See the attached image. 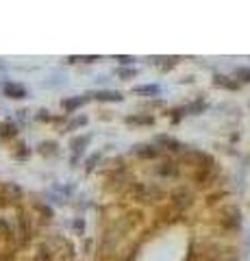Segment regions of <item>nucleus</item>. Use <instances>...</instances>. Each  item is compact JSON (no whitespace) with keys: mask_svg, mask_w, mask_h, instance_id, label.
Masks as SVG:
<instances>
[{"mask_svg":"<svg viewBox=\"0 0 250 261\" xmlns=\"http://www.w3.org/2000/svg\"><path fill=\"white\" fill-rule=\"evenodd\" d=\"M4 94H7L9 98H24L27 96V90H24L22 85H18V83H7V85H4Z\"/></svg>","mask_w":250,"mask_h":261,"instance_id":"f257e3e1","label":"nucleus"},{"mask_svg":"<svg viewBox=\"0 0 250 261\" xmlns=\"http://www.w3.org/2000/svg\"><path fill=\"white\" fill-rule=\"evenodd\" d=\"M135 92H137V94H148V96H157L161 90H159V85H139V87H135Z\"/></svg>","mask_w":250,"mask_h":261,"instance_id":"f03ea898","label":"nucleus"},{"mask_svg":"<svg viewBox=\"0 0 250 261\" xmlns=\"http://www.w3.org/2000/svg\"><path fill=\"white\" fill-rule=\"evenodd\" d=\"M96 98L98 100H122V96L118 92H98Z\"/></svg>","mask_w":250,"mask_h":261,"instance_id":"7ed1b4c3","label":"nucleus"},{"mask_svg":"<svg viewBox=\"0 0 250 261\" xmlns=\"http://www.w3.org/2000/svg\"><path fill=\"white\" fill-rule=\"evenodd\" d=\"M85 100H87V98H81V96H79V98H72V100H65V102H63V107L67 109V111H74V109L81 107V104L85 102Z\"/></svg>","mask_w":250,"mask_h":261,"instance_id":"20e7f679","label":"nucleus"},{"mask_svg":"<svg viewBox=\"0 0 250 261\" xmlns=\"http://www.w3.org/2000/svg\"><path fill=\"white\" fill-rule=\"evenodd\" d=\"M87 139L90 137H83V139H76V142H72V146H74V150H79V146H85Z\"/></svg>","mask_w":250,"mask_h":261,"instance_id":"39448f33","label":"nucleus"},{"mask_svg":"<svg viewBox=\"0 0 250 261\" xmlns=\"http://www.w3.org/2000/svg\"><path fill=\"white\" fill-rule=\"evenodd\" d=\"M237 74H239V76H244L246 81H250V70H248V67H242V70H237Z\"/></svg>","mask_w":250,"mask_h":261,"instance_id":"423d86ee","label":"nucleus"},{"mask_svg":"<svg viewBox=\"0 0 250 261\" xmlns=\"http://www.w3.org/2000/svg\"><path fill=\"white\" fill-rule=\"evenodd\" d=\"M81 124H85V118H76L74 122L70 124V129H76V127H81Z\"/></svg>","mask_w":250,"mask_h":261,"instance_id":"0eeeda50","label":"nucleus"},{"mask_svg":"<svg viewBox=\"0 0 250 261\" xmlns=\"http://www.w3.org/2000/svg\"><path fill=\"white\" fill-rule=\"evenodd\" d=\"M131 122H153V118H131Z\"/></svg>","mask_w":250,"mask_h":261,"instance_id":"6e6552de","label":"nucleus"},{"mask_svg":"<svg viewBox=\"0 0 250 261\" xmlns=\"http://www.w3.org/2000/svg\"><path fill=\"white\" fill-rule=\"evenodd\" d=\"M118 61H122V64H128V61H133L131 57H118Z\"/></svg>","mask_w":250,"mask_h":261,"instance_id":"1a4fd4ad","label":"nucleus"}]
</instances>
